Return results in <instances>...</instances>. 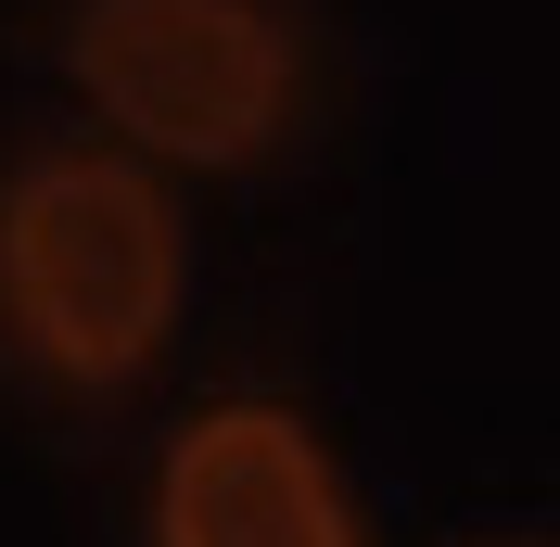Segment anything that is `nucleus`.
<instances>
[{
    "label": "nucleus",
    "instance_id": "f257e3e1",
    "mask_svg": "<svg viewBox=\"0 0 560 547\" xmlns=\"http://www.w3.org/2000/svg\"><path fill=\"white\" fill-rule=\"evenodd\" d=\"M191 242L178 205L128 153H26L0 178V331L26 344V370L115 395L166 357Z\"/></svg>",
    "mask_w": 560,
    "mask_h": 547
},
{
    "label": "nucleus",
    "instance_id": "f03ea898",
    "mask_svg": "<svg viewBox=\"0 0 560 547\" xmlns=\"http://www.w3.org/2000/svg\"><path fill=\"white\" fill-rule=\"evenodd\" d=\"M65 65L90 115L166 166H255L293 128V26L268 0H77Z\"/></svg>",
    "mask_w": 560,
    "mask_h": 547
},
{
    "label": "nucleus",
    "instance_id": "7ed1b4c3",
    "mask_svg": "<svg viewBox=\"0 0 560 547\" xmlns=\"http://www.w3.org/2000/svg\"><path fill=\"white\" fill-rule=\"evenodd\" d=\"M153 547H370L331 445L268 395H230L166 445L153 472Z\"/></svg>",
    "mask_w": 560,
    "mask_h": 547
}]
</instances>
